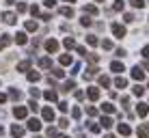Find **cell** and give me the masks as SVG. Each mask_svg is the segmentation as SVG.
Returning a JSON list of instances; mask_svg holds the SVG:
<instances>
[{
    "label": "cell",
    "instance_id": "obj_1",
    "mask_svg": "<svg viewBox=\"0 0 149 138\" xmlns=\"http://www.w3.org/2000/svg\"><path fill=\"white\" fill-rule=\"evenodd\" d=\"M112 35H115L117 39L125 37V26H121V24H112Z\"/></svg>",
    "mask_w": 149,
    "mask_h": 138
},
{
    "label": "cell",
    "instance_id": "obj_2",
    "mask_svg": "<svg viewBox=\"0 0 149 138\" xmlns=\"http://www.w3.org/2000/svg\"><path fill=\"white\" fill-rule=\"evenodd\" d=\"M132 78L138 80V82H141V80H145V71H143V67H138V65H136V67L132 69Z\"/></svg>",
    "mask_w": 149,
    "mask_h": 138
},
{
    "label": "cell",
    "instance_id": "obj_3",
    "mask_svg": "<svg viewBox=\"0 0 149 138\" xmlns=\"http://www.w3.org/2000/svg\"><path fill=\"white\" fill-rule=\"evenodd\" d=\"M13 114L17 117V119H26V114H28V110L24 108V106H15L13 108Z\"/></svg>",
    "mask_w": 149,
    "mask_h": 138
},
{
    "label": "cell",
    "instance_id": "obj_4",
    "mask_svg": "<svg viewBox=\"0 0 149 138\" xmlns=\"http://www.w3.org/2000/svg\"><path fill=\"white\" fill-rule=\"evenodd\" d=\"M45 50H48V52H58V41H56V39H48V41H45Z\"/></svg>",
    "mask_w": 149,
    "mask_h": 138
},
{
    "label": "cell",
    "instance_id": "obj_5",
    "mask_svg": "<svg viewBox=\"0 0 149 138\" xmlns=\"http://www.w3.org/2000/svg\"><path fill=\"white\" fill-rule=\"evenodd\" d=\"M138 138H149V123H145V125H141L138 127Z\"/></svg>",
    "mask_w": 149,
    "mask_h": 138
},
{
    "label": "cell",
    "instance_id": "obj_6",
    "mask_svg": "<svg viewBox=\"0 0 149 138\" xmlns=\"http://www.w3.org/2000/svg\"><path fill=\"white\" fill-rule=\"evenodd\" d=\"M41 114H43V119H45V121H54V110L50 108V106H45Z\"/></svg>",
    "mask_w": 149,
    "mask_h": 138
},
{
    "label": "cell",
    "instance_id": "obj_7",
    "mask_svg": "<svg viewBox=\"0 0 149 138\" xmlns=\"http://www.w3.org/2000/svg\"><path fill=\"white\" fill-rule=\"evenodd\" d=\"M28 130L39 132V130H41V121H39V119H30V121H28Z\"/></svg>",
    "mask_w": 149,
    "mask_h": 138
},
{
    "label": "cell",
    "instance_id": "obj_8",
    "mask_svg": "<svg viewBox=\"0 0 149 138\" xmlns=\"http://www.w3.org/2000/svg\"><path fill=\"white\" fill-rule=\"evenodd\" d=\"M86 95H89V99H100V89H95V86H91L89 91H86Z\"/></svg>",
    "mask_w": 149,
    "mask_h": 138
},
{
    "label": "cell",
    "instance_id": "obj_9",
    "mask_svg": "<svg viewBox=\"0 0 149 138\" xmlns=\"http://www.w3.org/2000/svg\"><path fill=\"white\" fill-rule=\"evenodd\" d=\"M15 19H17V15H13V13H2V22H4V24H15Z\"/></svg>",
    "mask_w": 149,
    "mask_h": 138
},
{
    "label": "cell",
    "instance_id": "obj_10",
    "mask_svg": "<svg viewBox=\"0 0 149 138\" xmlns=\"http://www.w3.org/2000/svg\"><path fill=\"white\" fill-rule=\"evenodd\" d=\"M117 130H119V134H121V136H130V134H132L130 125H125V123H119V127H117Z\"/></svg>",
    "mask_w": 149,
    "mask_h": 138
},
{
    "label": "cell",
    "instance_id": "obj_11",
    "mask_svg": "<svg viewBox=\"0 0 149 138\" xmlns=\"http://www.w3.org/2000/svg\"><path fill=\"white\" fill-rule=\"evenodd\" d=\"M110 69L115 71V74H121V71H125V67H123V63H119V60H115V63H110Z\"/></svg>",
    "mask_w": 149,
    "mask_h": 138
},
{
    "label": "cell",
    "instance_id": "obj_12",
    "mask_svg": "<svg viewBox=\"0 0 149 138\" xmlns=\"http://www.w3.org/2000/svg\"><path fill=\"white\" fill-rule=\"evenodd\" d=\"M136 112H138V117H147L149 106H147V104H138V106H136Z\"/></svg>",
    "mask_w": 149,
    "mask_h": 138
},
{
    "label": "cell",
    "instance_id": "obj_13",
    "mask_svg": "<svg viewBox=\"0 0 149 138\" xmlns=\"http://www.w3.org/2000/svg\"><path fill=\"white\" fill-rule=\"evenodd\" d=\"M43 97H45L48 101H56V99H58V95H56L54 91H45V93H43Z\"/></svg>",
    "mask_w": 149,
    "mask_h": 138
},
{
    "label": "cell",
    "instance_id": "obj_14",
    "mask_svg": "<svg viewBox=\"0 0 149 138\" xmlns=\"http://www.w3.org/2000/svg\"><path fill=\"white\" fill-rule=\"evenodd\" d=\"M115 86H117V89H125V86H127V80H125V78H121V76H119V78L115 80Z\"/></svg>",
    "mask_w": 149,
    "mask_h": 138
},
{
    "label": "cell",
    "instance_id": "obj_15",
    "mask_svg": "<svg viewBox=\"0 0 149 138\" xmlns=\"http://www.w3.org/2000/svg\"><path fill=\"white\" fill-rule=\"evenodd\" d=\"M84 13H89V15H97V7H95V4H84Z\"/></svg>",
    "mask_w": 149,
    "mask_h": 138
},
{
    "label": "cell",
    "instance_id": "obj_16",
    "mask_svg": "<svg viewBox=\"0 0 149 138\" xmlns=\"http://www.w3.org/2000/svg\"><path fill=\"white\" fill-rule=\"evenodd\" d=\"M15 41H17L19 45H24V43L28 41V39H26V33H17V35H15Z\"/></svg>",
    "mask_w": 149,
    "mask_h": 138
},
{
    "label": "cell",
    "instance_id": "obj_17",
    "mask_svg": "<svg viewBox=\"0 0 149 138\" xmlns=\"http://www.w3.org/2000/svg\"><path fill=\"white\" fill-rule=\"evenodd\" d=\"M61 15H65V17H74V9H71V7H63V9H61Z\"/></svg>",
    "mask_w": 149,
    "mask_h": 138
},
{
    "label": "cell",
    "instance_id": "obj_18",
    "mask_svg": "<svg viewBox=\"0 0 149 138\" xmlns=\"http://www.w3.org/2000/svg\"><path fill=\"white\" fill-rule=\"evenodd\" d=\"M11 134H13L15 138H17V136H22V134H24V127H19V125H13V127H11Z\"/></svg>",
    "mask_w": 149,
    "mask_h": 138
},
{
    "label": "cell",
    "instance_id": "obj_19",
    "mask_svg": "<svg viewBox=\"0 0 149 138\" xmlns=\"http://www.w3.org/2000/svg\"><path fill=\"white\" fill-rule=\"evenodd\" d=\"M100 123H102V127H104V130H108V127H112V119H110V117H104Z\"/></svg>",
    "mask_w": 149,
    "mask_h": 138
},
{
    "label": "cell",
    "instance_id": "obj_20",
    "mask_svg": "<svg viewBox=\"0 0 149 138\" xmlns=\"http://www.w3.org/2000/svg\"><path fill=\"white\" fill-rule=\"evenodd\" d=\"M9 43H11V37H9V35H2V39H0V50L7 48Z\"/></svg>",
    "mask_w": 149,
    "mask_h": 138
},
{
    "label": "cell",
    "instance_id": "obj_21",
    "mask_svg": "<svg viewBox=\"0 0 149 138\" xmlns=\"http://www.w3.org/2000/svg\"><path fill=\"white\" fill-rule=\"evenodd\" d=\"M63 45H65V48H67V50H71V48H76V41H74V39H71V37H65Z\"/></svg>",
    "mask_w": 149,
    "mask_h": 138
},
{
    "label": "cell",
    "instance_id": "obj_22",
    "mask_svg": "<svg viewBox=\"0 0 149 138\" xmlns=\"http://www.w3.org/2000/svg\"><path fill=\"white\" fill-rule=\"evenodd\" d=\"M58 60H61V65H71V56L69 54H61Z\"/></svg>",
    "mask_w": 149,
    "mask_h": 138
},
{
    "label": "cell",
    "instance_id": "obj_23",
    "mask_svg": "<svg viewBox=\"0 0 149 138\" xmlns=\"http://www.w3.org/2000/svg\"><path fill=\"white\" fill-rule=\"evenodd\" d=\"M28 67H30V60H22L17 65V71H28Z\"/></svg>",
    "mask_w": 149,
    "mask_h": 138
},
{
    "label": "cell",
    "instance_id": "obj_24",
    "mask_svg": "<svg viewBox=\"0 0 149 138\" xmlns=\"http://www.w3.org/2000/svg\"><path fill=\"white\" fill-rule=\"evenodd\" d=\"M74 89H76V82H74V80H67L65 86H63V91H67V93H69V91H74Z\"/></svg>",
    "mask_w": 149,
    "mask_h": 138
},
{
    "label": "cell",
    "instance_id": "obj_25",
    "mask_svg": "<svg viewBox=\"0 0 149 138\" xmlns=\"http://www.w3.org/2000/svg\"><path fill=\"white\" fill-rule=\"evenodd\" d=\"M39 67H43V69L52 67V60H50V58H41V60H39Z\"/></svg>",
    "mask_w": 149,
    "mask_h": 138
},
{
    "label": "cell",
    "instance_id": "obj_26",
    "mask_svg": "<svg viewBox=\"0 0 149 138\" xmlns=\"http://www.w3.org/2000/svg\"><path fill=\"white\" fill-rule=\"evenodd\" d=\"M130 4L134 9H143V7H145V0H130Z\"/></svg>",
    "mask_w": 149,
    "mask_h": 138
},
{
    "label": "cell",
    "instance_id": "obj_27",
    "mask_svg": "<svg viewBox=\"0 0 149 138\" xmlns=\"http://www.w3.org/2000/svg\"><path fill=\"white\" fill-rule=\"evenodd\" d=\"M100 84L104 86V89H106V86H110V78H108V76H100Z\"/></svg>",
    "mask_w": 149,
    "mask_h": 138
},
{
    "label": "cell",
    "instance_id": "obj_28",
    "mask_svg": "<svg viewBox=\"0 0 149 138\" xmlns=\"http://www.w3.org/2000/svg\"><path fill=\"white\" fill-rule=\"evenodd\" d=\"M132 93H134L136 97H141L143 93H145V89H143V86H141V84H136V86H134V89H132Z\"/></svg>",
    "mask_w": 149,
    "mask_h": 138
},
{
    "label": "cell",
    "instance_id": "obj_29",
    "mask_svg": "<svg viewBox=\"0 0 149 138\" xmlns=\"http://www.w3.org/2000/svg\"><path fill=\"white\" fill-rule=\"evenodd\" d=\"M93 76H97V67H89L84 74V78H93Z\"/></svg>",
    "mask_w": 149,
    "mask_h": 138
},
{
    "label": "cell",
    "instance_id": "obj_30",
    "mask_svg": "<svg viewBox=\"0 0 149 138\" xmlns=\"http://www.w3.org/2000/svg\"><path fill=\"white\" fill-rule=\"evenodd\" d=\"M125 7V0H115V11H123Z\"/></svg>",
    "mask_w": 149,
    "mask_h": 138
},
{
    "label": "cell",
    "instance_id": "obj_31",
    "mask_svg": "<svg viewBox=\"0 0 149 138\" xmlns=\"http://www.w3.org/2000/svg\"><path fill=\"white\" fill-rule=\"evenodd\" d=\"M86 43H89V45H97L100 41H97V37H95V35H89V37H86Z\"/></svg>",
    "mask_w": 149,
    "mask_h": 138
},
{
    "label": "cell",
    "instance_id": "obj_32",
    "mask_svg": "<svg viewBox=\"0 0 149 138\" xmlns=\"http://www.w3.org/2000/svg\"><path fill=\"white\" fill-rule=\"evenodd\" d=\"M39 78H41V76L37 74V71H30V74H28V80H30V82H37Z\"/></svg>",
    "mask_w": 149,
    "mask_h": 138
},
{
    "label": "cell",
    "instance_id": "obj_33",
    "mask_svg": "<svg viewBox=\"0 0 149 138\" xmlns=\"http://www.w3.org/2000/svg\"><path fill=\"white\" fill-rule=\"evenodd\" d=\"M9 97H11V99H19V91L11 89V91H9Z\"/></svg>",
    "mask_w": 149,
    "mask_h": 138
},
{
    "label": "cell",
    "instance_id": "obj_34",
    "mask_svg": "<svg viewBox=\"0 0 149 138\" xmlns=\"http://www.w3.org/2000/svg\"><path fill=\"white\" fill-rule=\"evenodd\" d=\"M102 110H104V112H115V106H112V104H104Z\"/></svg>",
    "mask_w": 149,
    "mask_h": 138
},
{
    "label": "cell",
    "instance_id": "obj_35",
    "mask_svg": "<svg viewBox=\"0 0 149 138\" xmlns=\"http://www.w3.org/2000/svg\"><path fill=\"white\" fill-rule=\"evenodd\" d=\"M82 24H84V26H91V24H93V19H91L89 15L84 13V17H82Z\"/></svg>",
    "mask_w": 149,
    "mask_h": 138
},
{
    "label": "cell",
    "instance_id": "obj_36",
    "mask_svg": "<svg viewBox=\"0 0 149 138\" xmlns=\"http://www.w3.org/2000/svg\"><path fill=\"white\" fill-rule=\"evenodd\" d=\"M26 30H37V24H35V22H30V19H28V22H26Z\"/></svg>",
    "mask_w": 149,
    "mask_h": 138
},
{
    "label": "cell",
    "instance_id": "obj_37",
    "mask_svg": "<svg viewBox=\"0 0 149 138\" xmlns=\"http://www.w3.org/2000/svg\"><path fill=\"white\" fill-rule=\"evenodd\" d=\"M52 74H54V78H63V76H65V71H63V69H54Z\"/></svg>",
    "mask_w": 149,
    "mask_h": 138
},
{
    "label": "cell",
    "instance_id": "obj_38",
    "mask_svg": "<svg viewBox=\"0 0 149 138\" xmlns=\"http://www.w3.org/2000/svg\"><path fill=\"white\" fill-rule=\"evenodd\" d=\"M80 114H82L80 108H74V110H71V117H74V119H80Z\"/></svg>",
    "mask_w": 149,
    "mask_h": 138
},
{
    "label": "cell",
    "instance_id": "obj_39",
    "mask_svg": "<svg viewBox=\"0 0 149 138\" xmlns=\"http://www.w3.org/2000/svg\"><path fill=\"white\" fill-rule=\"evenodd\" d=\"M48 136H50V138H54V136H58V132H56L54 127H48Z\"/></svg>",
    "mask_w": 149,
    "mask_h": 138
},
{
    "label": "cell",
    "instance_id": "obj_40",
    "mask_svg": "<svg viewBox=\"0 0 149 138\" xmlns=\"http://www.w3.org/2000/svg\"><path fill=\"white\" fill-rule=\"evenodd\" d=\"M102 45H104V50H112V41H108V39L102 41Z\"/></svg>",
    "mask_w": 149,
    "mask_h": 138
},
{
    "label": "cell",
    "instance_id": "obj_41",
    "mask_svg": "<svg viewBox=\"0 0 149 138\" xmlns=\"http://www.w3.org/2000/svg\"><path fill=\"white\" fill-rule=\"evenodd\" d=\"M86 112H89L91 117H95V114H97V108H93V106H89V108H86Z\"/></svg>",
    "mask_w": 149,
    "mask_h": 138
},
{
    "label": "cell",
    "instance_id": "obj_42",
    "mask_svg": "<svg viewBox=\"0 0 149 138\" xmlns=\"http://www.w3.org/2000/svg\"><path fill=\"white\" fill-rule=\"evenodd\" d=\"M100 130H102V125H97V123H93V125H91V132H93V134H97Z\"/></svg>",
    "mask_w": 149,
    "mask_h": 138
},
{
    "label": "cell",
    "instance_id": "obj_43",
    "mask_svg": "<svg viewBox=\"0 0 149 138\" xmlns=\"http://www.w3.org/2000/svg\"><path fill=\"white\" fill-rule=\"evenodd\" d=\"M30 13H33V15H39V7H37V4H33V7H30Z\"/></svg>",
    "mask_w": 149,
    "mask_h": 138
},
{
    "label": "cell",
    "instance_id": "obj_44",
    "mask_svg": "<svg viewBox=\"0 0 149 138\" xmlns=\"http://www.w3.org/2000/svg\"><path fill=\"white\" fill-rule=\"evenodd\" d=\"M143 56L149 60V45H145V48H143Z\"/></svg>",
    "mask_w": 149,
    "mask_h": 138
},
{
    "label": "cell",
    "instance_id": "obj_45",
    "mask_svg": "<svg viewBox=\"0 0 149 138\" xmlns=\"http://www.w3.org/2000/svg\"><path fill=\"white\" fill-rule=\"evenodd\" d=\"M17 11H19V13H24V11H26V4L19 2V4H17Z\"/></svg>",
    "mask_w": 149,
    "mask_h": 138
},
{
    "label": "cell",
    "instance_id": "obj_46",
    "mask_svg": "<svg viewBox=\"0 0 149 138\" xmlns=\"http://www.w3.org/2000/svg\"><path fill=\"white\" fill-rule=\"evenodd\" d=\"M58 108H61V110H63V112H67V108H69V106H67V104H65V101H61V104H58Z\"/></svg>",
    "mask_w": 149,
    "mask_h": 138
},
{
    "label": "cell",
    "instance_id": "obj_47",
    "mask_svg": "<svg viewBox=\"0 0 149 138\" xmlns=\"http://www.w3.org/2000/svg\"><path fill=\"white\" fill-rule=\"evenodd\" d=\"M58 125H61V127H67V125H69V121H67V119H61V121H58Z\"/></svg>",
    "mask_w": 149,
    "mask_h": 138
},
{
    "label": "cell",
    "instance_id": "obj_48",
    "mask_svg": "<svg viewBox=\"0 0 149 138\" xmlns=\"http://www.w3.org/2000/svg\"><path fill=\"white\" fill-rule=\"evenodd\" d=\"M125 22H134V15H132V13H125Z\"/></svg>",
    "mask_w": 149,
    "mask_h": 138
},
{
    "label": "cell",
    "instance_id": "obj_49",
    "mask_svg": "<svg viewBox=\"0 0 149 138\" xmlns=\"http://www.w3.org/2000/svg\"><path fill=\"white\" fill-rule=\"evenodd\" d=\"M30 95H33L35 99H37V97H39V91H37V89H30Z\"/></svg>",
    "mask_w": 149,
    "mask_h": 138
},
{
    "label": "cell",
    "instance_id": "obj_50",
    "mask_svg": "<svg viewBox=\"0 0 149 138\" xmlns=\"http://www.w3.org/2000/svg\"><path fill=\"white\" fill-rule=\"evenodd\" d=\"M56 4V0H45V7H54Z\"/></svg>",
    "mask_w": 149,
    "mask_h": 138
},
{
    "label": "cell",
    "instance_id": "obj_51",
    "mask_svg": "<svg viewBox=\"0 0 149 138\" xmlns=\"http://www.w3.org/2000/svg\"><path fill=\"white\" fill-rule=\"evenodd\" d=\"M4 101H7V95H2V93H0V104H4Z\"/></svg>",
    "mask_w": 149,
    "mask_h": 138
},
{
    "label": "cell",
    "instance_id": "obj_52",
    "mask_svg": "<svg viewBox=\"0 0 149 138\" xmlns=\"http://www.w3.org/2000/svg\"><path fill=\"white\" fill-rule=\"evenodd\" d=\"M4 2H7V4H13V2H15V0H4Z\"/></svg>",
    "mask_w": 149,
    "mask_h": 138
},
{
    "label": "cell",
    "instance_id": "obj_53",
    "mask_svg": "<svg viewBox=\"0 0 149 138\" xmlns=\"http://www.w3.org/2000/svg\"><path fill=\"white\" fill-rule=\"evenodd\" d=\"M145 69H147V71H149V60H147V63H145Z\"/></svg>",
    "mask_w": 149,
    "mask_h": 138
},
{
    "label": "cell",
    "instance_id": "obj_54",
    "mask_svg": "<svg viewBox=\"0 0 149 138\" xmlns=\"http://www.w3.org/2000/svg\"><path fill=\"white\" fill-rule=\"evenodd\" d=\"M104 138H115V136H112V134H108V136H104Z\"/></svg>",
    "mask_w": 149,
    "mask_h": 138
},
{
    "label": "cell",
    "instance_id": "obj_55",
    "mask_svg": "<svg viewBox=\"0 0 149 138\" xmlns=\"http://www.w3.org/2000/svg\"><path fill=\"white\" fill-rule=\"evenodd\" d=\"M65 2H76V0H65Z\"/></svg>",
    "mask_w": 149,
    "mask_h": 138
},
{
    "label": "cell",
    "instance_id": "obj_56",
    "mask_svg": "<svg viewBox=\"0 0 149 138\" xmlns=\"http://www.w3.org/2000/svg\"><path fill=\"white\" fill-rule=\"evenodd\" d=\"M58 138H67V136H58Z\"/></svg>",
    "mask_w": 149,
    "mask_h": 138
},
{
    "label": "cell",
    "instance_id": "obj_57",
    "mask_svg": "<svg viewBox=\"0 0 149 138\" xmlns=\"http://www.w3.org/2000/svg\"><path fill=\"white\" fill-rule=\"evenodd\" d=\"M97 2H104V0H97Z\"/></svg>",
    "mask_w": 149,
    "mask_h": 138
},
{
    "label": "cell",
    "instance_id": "obj_58",
    "mask_svg": "<svg viewBox=\"0 0 149 138\" xmlns=\"http://www.w3.org/2000/svg\"><path fill=\"white\" fill-rule=\"evenodd\" d=\"M37 138H41V136H37Z\"/></svg>",
    "mask_w": 149,
    "mask_h": 138
}]
</instances>
